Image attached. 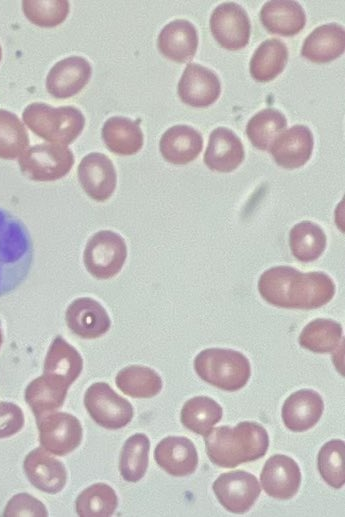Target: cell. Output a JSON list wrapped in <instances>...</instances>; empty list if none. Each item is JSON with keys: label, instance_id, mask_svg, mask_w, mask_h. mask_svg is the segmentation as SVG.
I'll return each mask as SVG.
<instances>
[{"label": "cell", "instance_id": "obj_32", "mask_svg": "<svg viewBox=\"0 0 345 517\" xmlns=\"http://www.w3.org/2000/svg\"><path fill=\"white\" fill-rule=\"evenodd\" d=\"M117 387L133 398H151L162 389V379L153 369L131 365L121 369L115 378Z\"/></svg>", "mask_w": 345, "mask_h": 517}, {"label": "cell", "instance_id": "obj_7", "mask_svg": "<svg viewBox=\"0 0 345 517\" xmlns=\"http://www.w3.org/2000/svg\"><path fill=\"white\" fill-rule=\"evenodd\" d=\"M22 173L33 181H55L74 165L73 152L60 144H38L26 149L18 160Z\"/></svg>", "mask_w": 345, "mask_h": 517}, {"label": "cell", "instance_id": "obj_18", "mask_svg": "<svg viewBox=\"0 0 345 517\" xmlns=\"http://www.w3.org/2000/svg\"><path fill=\"white\" fill-rule=\"evenodd\" d=\"M23 468L29 482L42 492L56 494L66 484L64 464L43 447H37L26 455Z\"/></svg>", "mask_w": 345, "mask_h": 517}, {"label": "cell", "instance_id": "obj_26", "mask_svg": "<svg viewBox=\"0 0 345 517\" xmlns=\"http://www.w3.org/2000/svg\"><path fill=\"white\" fill-rule=\"evenodd\" d=\"M263 26L272 34L294 36L306 24L303 7L292 0H273L266 2L260 11Z\"/></svg>", "mask_w": 345, "mask_h": 517}, {"label": "cell", "instance_id": "obj_2", "mask_svg": "<svg viewBox=\"0 0 345 517\" xmlns=\"http://www.w3.org/2000/svg\"><path fill=\"white\" fill-rule=\"evenodd\" d=\"M210 461L221 468H234L262 458L269 447L266 429L256 423L244 421L235 427L220 426L204 436Z\"/></svg>", "mask_w": 345, "mask_h": 517}, {"label": "cell", "instance_id": "obj_40", "mask_svg": "<svg viewBox=\"0 0 345 517\" xmlns=\"http://www.w3.org/2000/svg\"><path fill=\"white\" fill-rule=\"evenodd\" d=\"M3 516H36L46 517L48 512L42 502L35 497L21 493L13 496L6 505Z\"/></svg>", "mask_w": 345, "mask_h": 517}, {"label": "cell", "instance_id": "obj_35", "mask_svg": "<svg viewBox=\"0 0 345 517\" xmlns=\"http://www.w3.org/2000/svg\"><path fill=\"white\" fill-rule=\"evenodd\" d=\"M287 126L285 115L277 109L265 108L256 113L246 125V135L259 150H269L274 139Z\"/></svg>", "mask_w": 345, "mask_h": 517}, {"label": "cell", "instance_id": "obj_24", "mask_svg": "<svg viewBox=\"0 0 345 517\" xmlns=\"http://www.w3.org/2000/svg\"><path fill=\"white\" fill-rule=\"evenodd\" d=\"M203 148L201 133L188 125L167 129L159 142L162 157L169 163L185 165L195 160Z\"/></svg>", "mask_w": 345, "mask_h": 517}, {"label": "cell", "instance_id": "obj_13", "mask_svg": "<svg viewBox=\"0 0 345 517\" xmlns=\"http://www.w3.org/2000/svg\"><path fill=\"white\" fill-rule=\"evenodd\" d=\"M177 92L183 103L204 108L220 97L221 83L212 70L197 63H189L179 80Z\"/></svg>", "mask_w": 345, "mask_h": 517}, {"label": "cell", "instance_id": "obj_16", "mask_svg": "<svg viewBox=\"0 0 345 517\" xmlns=\"http://www.w3.org/2000/svg\"><path fill=\"white\" fill-rule=\"evenodd\" d=\"M260 480L267 495L279 500H288L299 490L301 471L291 457L276 454L264 464Z\"/></svg>", "mask_w": 345, "mask_h": 517}, {"label": "cell", "instance_id": "obj_1", "mask_svg": "<svg viewBox=\"0 0 345 517\" xmlns=\"http://www.w3.org/2000/svg\"><path fill=\"white\" fill-rule=\"evenodd\" d=\"M332 278L320 271L300 272L290 266H275L264 271L258 291L269 304L287 309H317L335 295Z\"/></svg>", "mask_w": 345, "mask_h": 517}, {"label": "cell", "instance_id": "obj_27", "mask_svg": "<svg viewBox=\"0 0 345 517\" xmlns=\"http://www.w3.org/2000/svg\"><path fill=\"white\" fill-rule=\"evenodd\" d=\"M102 139L109 151L121 156L136 154L144 142L139 123L122 116H113L105 121Z\"/></svg>", "mask_w": 345, "mask_h": 517}, {"label": "cell", "instance_id": "obj_39", "mask_svg": "<svg viewBox=\"0 0 345 517\" xmlns=\"http://www.w3.org/2000/svg\"><path fill=\"white\" fill-rule=\"evenodd\" d=\"M22 9L26 18L39 27L51 28L61 24L69 13L67 0H24Z\"/></svg>", "mask_w": 345, "mask_h": 517}, {"label": "cell", "instance_id": "obj_38", "mask_svg": "<svg viewBox=\"0 0 345 517\" xmlns=\"http://www.w3.org/2000/svg\"><path fill=\"white\" fill-rule=\"evenodd\" d=\"M344 441L333 439L320 449L317 466L323 480L331 487L340 489L344 486Z\"/></svg>", "mask_w": 345, "mask_h": 517}, {"label": "cell", "instance_id": "obj_6", "mask_svg": "<svg viewBox=\"0 0 345 517\" xmlns=\"http://www.w3.org/2000/svg\"><path fill=\"white\" fill-rule=\"evenodd\" d=\"M127 258L124 238L111 230H101L87 241L83 252V263L93 277L106 280L116 276Z\"/></svg>", "mask_w": 345, "mask_h": 517}, {"label": "cell", "instance_id": "obj_11", "mask_svg": "<svg viewBox=\"0 0 345 517\" xmlns=\"http://www.w3.org/2000/svg\"><path fill=\"white\" fill-rule=\"evenodd\" d=\"M212 488L220 504L235 514L250 510L261 493L257 478L243 470L222 473Z\"/></svg>", "mask_w": 345, "mask_h": 517}, {"label": "cell", "instance_id": "obj_37", "mask_svg": "<svg viewBox=\"0 0 345 517\" xmlns=\"http://www.w3.org/2000/svg\"><path fill=\"white\" fill-rule=\"evenodd\" d=\"M29 145L28 133L16 114L0 109V158L14 159Z\"/></svg>", "mask_w": 345, "mask_h": 517}, {"label": "cell", "instance_id": "obj_15", "mask_svg": "<svg viewBox=\"0 0 345 517\" xmlns=\"http://www.w3.org/2000/svg\"><path fill=\"white\" fill-rule=\"evenodd\" d=\"M65 321L72 333L83 339L99 338L111 326L105 308L90 297H80L72 301L66 309Z\"/></svg>", "mask_w": 345, "mask_h": 517}, {"label": "cell", "instance_id": "obj_4", "mask_svg": "<svg viewBox=\"0 0 345 517\" xmlns=\"http://www.w3.org/2000/svg\"><path fill=\"white\" fill-rule=\"evenodd\" d=\"M23 122L37 136L53 144H71L82 132L85 118L74 106L53 107L46 103L29 104L22 113Z\"/></svg>", "mask_w": 345, "mask_h": 517}, {"label": "cell", "instance_id": "obj_43", "mask_svg": "<svg viewBox=\"0 0 345 517\" xmlns=\"http://www.w3.org/2000/svg\"><path fill=\"white\" fill-rule=\"evenodd\" d=\"M2 343V334H1V329H0V345Z\"/></svg>", "mask_w": 345, "mask_h": 517}, {"label": "cell", "instance_id": "obj_5", "mask_svg": "<svg viewBox=\"0 0 345 517\" xmlns=\"http://www.w3.org/2000/svg\"><path fill=\"white\" fill-rule=\"evenodd\" d=\"M194 369L203 381L228 392L243 388L251 375L250 362L244 354L223 348L202 350L194 359Z\"/></svg>", "mask_w": 345, "mask_h": 517}, {"label": "cell", "instance_id": "obj_17", "mask_svg": "<svg viewBox=\"0 0 345 517\" xmlns=\"http://www.w3.org/2000/svg\"><path fill=\"white\" fill-rule=\"evenodd\" d=\"M92 74L90 63L81 56H70L58 61L46 78V89L58 99H66L79 93L89 82Z\"/></svg>", "mask_w": 345, "mask_h": 517}, {"label": "cell", "instance_id": "obj_23", "mask_svg": "<svg viewBox=\"0 0 345 517\" xmlns=\"http://www.w3.org/2000/svg\"><path fill=\"white\" fill-rule=\"evenodd\" d=\"M157 46L166 58L178 63L188 62L197 51V30L185 19L173 20L160 31Z\"/></svg>", "mask_w": 345, "mask_h": 517}, {"label": "cell", "instance_id": "obj_42", "mask_svg": "<svg viewBox=\"0 0 345 517\" xmlns=\"http://www.w3.org/2000/svg\"><path fill=\"white\" fill-rule=\"evenodd\" d=\"M2 59V48H1V45H0V61Z\"/></svg>", "mask_w": 345, "mask_h": 517}, {"label": "cell", "instance_id": "obj_10", "mask_svg": "<svg viewBox=\"0 0 345 517\" xmlns=\"http://www.w3.org/2000/svg\"><path fill=\"white\" fill-rule=\"evenodd\" d=\"M210 30L221 47L237 51L249 43L251 23L243 7L235 2H224L213 10Z\"/></svg>", "mask_w": 345, "mask_h": 517}, {"label": "cell", "instance_id": "obj_19", "mask_svg": "<svg viewBox=\"0 0 345 517\" xmlns=\"http://www.w3.org/2000/svg\"><path fill=\"white\" fill-rule=\"evenodd\" d=\"M245 158L240 138L229 128H215L208 141L204 163L212 171L229 173L237 169Z\"/></svg>", "mask_w": 345, "mask_h": 517}, {"label": "cell", "instance_id": "obj_30", "mask_svg": "<svg viewBox=\"0 0 345 517\" xmlns=\"http://www.w3.org/2000/svg\"><path fill=\"white\" fill-rule=\"evenodd\" d=\"M327 237L324 230L311 221L294 225L289 232V246L293 256L300 262L317 260L325 251Z\"/></svg>", "mask_w": 345, "mask_h": 517}, {"label": "cell", "instance_id": "obj_29", "mask_svg": "<svg viewBox=\"0 0 345 517\" xmlns=\"http://www.w3.org/2000/svg\"><path fill=\"white\" fill-rule=\"evenodd\" d=\"M68 387L42 375L31 381L25 389V401L36 419L60 408Z\"/></svg>", "mask_w": 345, "mask_h": 517}, {"label": "cell", "instance_id": "obj_31", "mask_svg": "<svg viewBox=\"0 0 345 517\" xmlns=\"http://www.w3.org/2000/svg\"><path fill=\"white\" fill-rule=\"evenodd\" d=\"M223 416L222 407L212 398L196 396L185 402L180 420L188 430L206 436Z\"/></svg>", "mask_w": 345, "mask_h": 517}, {"label": "cell", "instance_id": "obj_20", "mask_svg": "<svg viewBox=\"0 0 345 517\" xmlns=\"http://www.w3.org/2000/svg\"><path fill=\"white\" fill-rule=\"evenodd\" d=\"M156 463L175 477L191 475L198 465V453L193 442L183 436L162 439L154 451Z\"/></svg>", "mask_w": 345, "mask_h": 517}, {"label": "cell", "instance_id": "obj_21", "mask_svg": "<svg viewBox=\"0 0 345 517\" xmlns=\"http://www.w3.org/2000/svg\"><path fill=\"white\" fill-rule=\"evenodd\" d=\"M324 402L319 393L311 389L298 390L285 400L282 406L284 425L293 432H304L320 420Z\"/></svg>", "mask_w": 345, "mask_h": 517}, {"label": "cell", "instance_id": "obj_3", "mask_svg": "<svg viewBox=\"0 0 345 517\" xmlns=\"http://www.w3.org/2000/svg\"><path fill=\"white\" fill-rule=\"evenodd\" d=\"M34 246L26 225L0 208V297L15 291L28 277Z\"/></svg>", "mask_w": 345, "mask_h": 517}, {"label": "cell", "instance_id": "obj_8", "mask_svg": "<svg viewBox=\"0 0 345 517\" xmlns=\"http://www.w3.org/2000/svg\"><path fill=\"white\" fill-rule=\"evenodd\" d=\"M84 405L91 418L105 429L123 428L134 415L131 403L105 382H96L88 387Z\"/></svg>", "mask_w": 345, "mask_h": 517}, {"label": "cell", "instance_id": "obj_28", "mask_svg": "<svg viewBox=\"0 0 345 517\" xmlns=\"http://www.w3.org/2000/svg\"><path fill=\"white\" fill-rule=\"evenodd\" d=\"M288 61V49L277 38L263 41L250 60V74L258 82L266 83L276 78Z\"/></svg>", "mask_w": 345, "mask_h": 517}, {"label": "cell", "instance_id": "obj_36", "mask_svg": "<svg viewBox=\"0 0 345 517\" xmlns=\"http://www.w3.org/2000/svg\"><path fill=\"white\" fill-rule=\"evenodd\" d=\"M118 506V498L112 487L96 483L84 489L75 502L80 517H109Z\"/></svg>", "mask_w": 345, "mask_h": 517}, {"label": "cell", "instance_id": "obj_9", "mask_svg": "<svg viewBox=\"0 0 345 517\" xmlns=\"http://www.w3.org/2000/svg\"><path fill=\"white\" fill-rule=\"evenodd\" d=\"M41 447L65 456L81 443L83 430L78 418L66 412H51L36 419Z\"/></svg>", "mask_w": 345, "mask_h": 517}, {"label": "cell", "instance_id": "obj_12", "mask_svg": "<svg viewBox=\"0 0 345 517\" xmlns=\"http://www.w3.org/2000/svg\"><path fill=\"white\" fill-rule=\"evenodd\" d=\"M78 180L84 192L93 200L109 199L117 185V174L112 161L99 152L82 158L77 169Z\"/></svg>", "mask_w": 345, "mask_h": 517}, {"label": "cell", "instance_id": "obj_34", "mask_svg": "<svg viewBox=\"0 0 345 517\" xmlns=\"http://www.w3.org/2000/svg\"><path fill=\"white\" fill-rule=\"evenodd\" d=\"M149 450V438L143 433H136L125 441L119 458V471L125 481L136 483L144 477Z\"/></svg>", "mask_w": 345, "mask_h": 517}, {"label": "cell", "instance_id": "obj_41", "mask_svg": "<svg viewBox=\"0 0 345 517\" xmlns=\"http://www.w3.org/2000/svg\"><path fill=\"white\" fill-rule=\"evenodd\" d=\"M24 426L22 409L12 402H0V439L18 433Z\"/></svg>", "mask_w": 345, "mask_h": 517}, {"label": "cell", "instance_id": "obj_33", "mask_svg": "<svg viewBox=\"0 0 345 517\" xmlns=\"http://www.w3.org/2000/svg\"><path fill=\"white\" fill-rule=\"evenodd\" d=\"M342 325L332 319L317 318L309 322L299 335L301 347L314 353H329L335 350L342 339Z\"/></svg>", "mask_w": 345, "mask_h": 517}, {"label": "cell", "instance_id": "obj_14", "mask_svg": "<svg viewBox=\"0 0 345 517\" xmlns=\"http://www.w3.org/2000/svg\"><path fill=\"white\" fill-rule=\"evenodd\" d=\"M313 147L311 130L305 125H294L274 139L269 151L277 165L285 169H297L308 162Z\"/></svg>", "mask_w": 345, "mask_h": 517}, {"label": "cell", "instance_id": "obj_22", "mask_svg": "<svg viewBox=\"0 0 345 517\" xmlns=\"http://www.w3.org/2000/svg\"><path fill=\"white\" fill-rule=\"evenodd\" d=\"M82 369L83 359L80 353L62 336L57 335L48 348L43 375L69 388Z\"/></svg>", "mask_w": 345, "mask_h": 517}, {"label": "cell", "instance_id": "obj_25", "mask_svg": "<svg viewBox=\"0 0 345 517\" xmlns=\"http://www.w3.org/2000/svg\"><path fill=\"white\" fill-rule=\"evenodd\" d=\"M345 50V31L337 23L315 28L304 40L301 55L314 63H328L339 58Z\"/></svg>", "mask_w": 345, "mask_h": 517}]
</instances>
